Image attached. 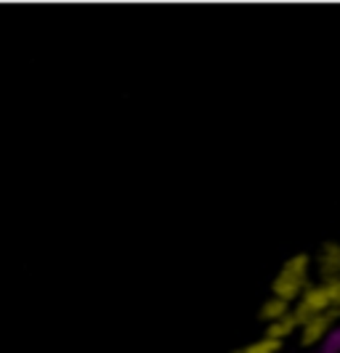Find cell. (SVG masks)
<instances>
[{"mask_svg": "<svg viewBox=\"0 0 340 353\" xmlns=\"http://www.w3.org/2000/svg\"><path fill=\"white\" fill-rule=\"evenodd\" d=\"M292 311V305L290 303H285V301H279V298H266V301L261 303V308H258V319L263 321V327L266 324H271V321H277V319H282V316H287Z\"/></svg>", "mask_w": 340, "mask_h": 353, "instance_id": "6", "label": "cell"}, {"mask_svg": "<svg viewBox=\"0 0 340 353\" xmlns=\"http://www.w3.org/2000/svg\"><path fill=\"white\" fill-rule=\"evenodd\" d=\"M330 311L340 314V282H311L303 295L292 303V316L298 327L306 319Z\"/></svg>", "mask_w": 340, "mask_h": 353, "instance_id": "2", "label": "cell"}, {"mask_svg": "<svg viewBox=\"0 0 340 353\" xmlns=\"http://www.w3.org/2000/svg\"><path fill=\"white\" fill-rule=\"evenodd\" d=\"M311 255V271L314 282H340V242L338 239H324L319 242L317 252Z\"/></svg>", "mask_w": 340, "mask_h": 353, "instance_id": "3", "label": "cell"}, {"mask_svg": "<svg viewBox=\"0 0 340 353\" xmlns=\"http://www.w3.org/2000/svg\"><path fill=\"white\" fill-rule=\"evenodd\" d=\"M282 351V343H277V340H269V337H255L252 343H245V345H239V348H234L229 353H279Z\"/></svg>", "mask_w": 340, "mask_h": 353, "instance_id": "7", "label": "cell"}, {"mask_svg": "<svg viewBox=\"0 0 340 353\" xmlns=\"http://www.w3.org/2000/svg\"><path fill=\"white\" fill-rule=\"evenodd\" d=\"M338 324H340V314H335V311L306 319V321H301V327H298V343L303 348H319L324 340L335 332Z\"/></svg>", "mask_w": 340, "mask_h": 353, "instance_id": "4", "label": "cell"}, {"mask_svg": "<svg viewBox=\"0 0 340 353\" xmlns=\"http://www.w3.org/2000/svg\"><path fill=\"white\" fill-rule=\"evenodd\" d=\"M311 282H314L311 255H308V252H295V255H290L285 263L279 265V271L274 274V279H271V284H269V295L292 305V303L298 301L306 290H308Z\"/></svg>", "mask_w": 340, "mask_h": 353, "instance_id": "1", "label": "cell"}, {"mask_svg": "<svg viewBox=\"0 0 340 353\" xmlns=\"http://www.w3.org/2000/svg\"><path fill=\"white\" fill-rule=\"evenodd\" d=\"M298 335V321L292 316V311L287 314V316L277 319V321H271L263 327V337H269V340H277V343H282L285 345V340Z\"/></svg>", "mask_w": 340, "mask_h": 353, "instance_id": "5", "label": "cell"}]
</instances>
